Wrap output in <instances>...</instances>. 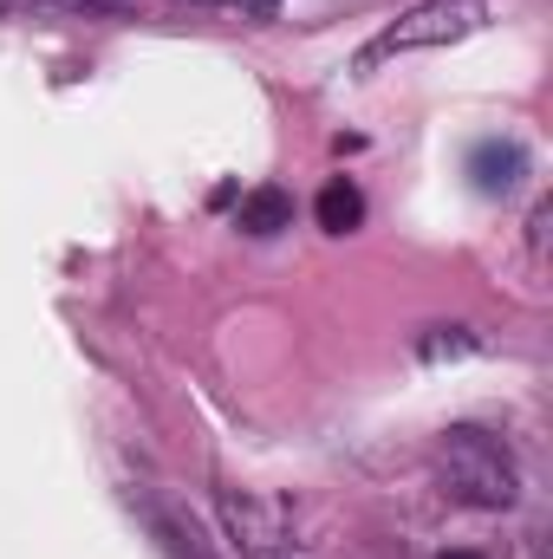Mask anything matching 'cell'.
Wrapping results in <instances>:
<instances>
[{
    "label": "cell",
    "mask_w": 553,
    "mask_h": 559,
    "mask_svg": "<svg viewBox=\"0 0 553 559\" xmlns=\"http://www.w3.org/2000/svg\"><path fill=\"white\" fill-rule=\"evenodd\" d=\"M436 462H443L449 488H456L462 501H475V508H508V501L521 495L508 449H502L495 436H482V429H449V436L436 442Z\"/></svg>",
    "instance_id": "cell-1"
},
{
    "label": "cell",
    "mask_w": 553,
    "mask_h": 559,
    "mask_svg": "<svg viewBox=\"0 0 553 559\" xmlns=\"http://www.w3.org/2000/svg\"><path fill=\"white\" fill-rule=\"evenodd\" d=\"M489 20V0H423L411 7L404 20H391L365 52H358V72H372L378 59H391V52H416V46H449V39H462V33H475Z\"/></svg>",
    "instance_id": "cell-2"
},
{
    "label": "cell",
    "mask_w": 553,
    "mask_h": 559,
    "mask_svg": "<svg viewBox=\"0 0 553 559\" xmlns=\"http://www.w3.org/2000/svg\"><path fill=\"white\" fill-rule=\"evenodd\" d=\"M222 521H228L235 547L248 559H293V540H286V527H280L274 508H261V501H248V495H222Z\"/></svg>",
    "instance_id": "cell-3"
},
{
    "label": "cell",
    "mask_w": 553,
    "mask_h": 559,
    "mask_svg": "<svg viewBox=\"0 0 553 559\" xmlns=\"http://www.w3.org/2000/svg\"><path fill=\"white\" fill-rule=\"evenodd\" d=\"M293 222V195L286 189H255V195H242V228L248 235H280Z\"/></svg>",
    "instance_id": "cell-4"
},
{
    "label": "cell",
    "mask_w": 553,
    "mask_h": 559,
    "mask_svg": "<svg viewBox=\"0 0 553 559\" xmlns=\"http://www.w3.org/2000/svg\"><path fill=\"white\" fill-rule=\"evenodd\" d=\"M365 222V195L352 189V182H326L319 189V228L326 235H345V228H358Z\"/></svg>",
    "instance_id": "cell-5"
},
{
    "label": "cell",
    "mask_w": 553,
    "mask_h": 559,
    "mask_svg": "<svg viewBox=\"0 0 553 559\" xmlns=\"http://www.w3.org/2000/svg\"><path fill=\"white\" fill-rule=\"evenodd\" d=\"M515 176H521V150H508V143H482L475 150V182L495 195V189H515Z\"/></svg>",
    "instance_id": "cell-6"
},
{
    "label": "cell",
    "mask_w": 553,
    "mask_h": 559,
    "mask_svg": "<svg viewBox=\"0 0 553 559\" xmlns=\"http://www.w3.org/2000/svg\"><path fill=\"white\" fill-rule=\"evenodd\" d=\"M443 559H482V554H443Z\"/></svg>",
    "instance_id": "cell-7"
}]
</instances>
